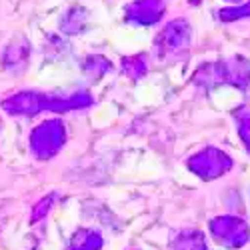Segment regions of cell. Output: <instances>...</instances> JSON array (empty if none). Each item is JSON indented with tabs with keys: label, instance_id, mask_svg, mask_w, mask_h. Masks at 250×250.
I'll return each mask as SVG.
<instances>
[{
	"label": "cell",
	"instance_id": "cell-5",
	"mask_svg": "<svg viewBox=\"0 0 250 250\" xmlns=\"http://www.w3.org/2000/svg\"><path fill=\"white\" fill-rule=\"evenodd\" d=\"M130 16L140 24H150L154 20H158V16L162 14V4L160 0H140L132 8H128Z\"/></svg>",
	"mask_w": 250,
	"mask_h": 250
},
{
	"label": "cell",
	"instance_id": "cell-8",
	"mask_svg": "<svg viewBox=\"0 0 250 250\" xmlns=\"http://www.w3.org/2000/svg\"><path fill=\"white\" fill-rule=\"evenodd\" d=\"M172 250H208L200 232H182L172 240Z\"/></svg>",
	"mask_w": 250,
	"mask_h": 250
},
{
	"label": "cell",
	"instance_id": "cell-2",
	"mask_svg": "<svg viewBox=\"0 0 250 250\" xmlns=\"http://www.w3.org/2000/svg\"><path fill=\"white\" fill-rule=\"evenodd\" d=\"M64 142V128L58 120H48L32 132V148L38 156H50L54 154L60 144Z\"/></svg>",
	"mask_w": 250,
	"mask_h": 250
},
{
	"label": "cell",
	"instance_id": "cell-6",
	"mask_svg": "<svg viewBox=\"0 0 250 250\" xmlns=\"http://www.w3.org/2000/svg\"><path fill=\"white\" fill-rule=\"evenodd\" d=\"M186 40H188V28H184V24L174 22L162 32V36L158 38V44L164 46L166 50H176L182 44H186Z\"/></svg>",
	"mask_w": 250,
	"mask_h": 250
},
{
	"label": "cell",
	"instance_id": "cell-9",
	"mask_svg": "<svg viewBox=\"0 0 250 250\" xmlns=\"http://www.w3.org/2000/svg\"><path fill=\"white\" fill-rule=\"evenodd\" d=\"M240 134H242L244 142L248 144V148H250V120H244V122H242V126H240Z\"/></svg>",
	"mask_w": 250,
	"mask_h": 250
},
{
	"label": "cell",
	"instance_id": "cell-1",
	"mask_svg": "<svg viewBox=\"0 0 250 250\" xmlns=\"http://www.w3.org/2000/svg\"><path fill=\"white\" fill-rule=\"evenodd\" d=\"M212 236L226 248H240L248 240V226L242 218L234 216H220L210 222Z\"/></svg>",
	"mask_w": 250,
	"mask_h": 250
},
{
	"label": "cell",
	"instance_id": "cell-4",
	"mask_svg": "<svg viewBox=\"0 0 250 250\" xmlns=\"http://www.w3.org/2000/svg\"><path fill=\"white\" fill-rule=\"evenodd\" d=\"M4 108L8 112H18V114H34L38 110L46 108V96L36 94V92H22L10 98L4 104Z\"/></svg>",
	"mask_w": 250,
	"mask_h": 250
},
{
	"label": "cell",
	"instance_id": "cell-7",
	"mask_svg": "<svg viewBox=\"0 0 250 250\" xmlns=\"http://www.w3.org/2000/svg\"><path fill=\"white\" fill-rule=\"evenodd\" d=\"M102 246V236L94 230H78L70 244L68 250H100Z\"/></svg>",
	"mask_w": 250,
	"mask_h": 250
},
{
	"label": "cell",
	"instance_id": "cell-3",
	"mask_svg": "<svg viewBox=\"0 0 250 250\" xmlns=\"http://www.w3.org/2000/svg\"><path fill=\"white\" fill-rule=\"evenodd\" d=\"M188 166L202 178H214L230 168V158L218 150H206V152L190 158Z\"/></svg>",
	"mask_w": 250,
	"mask_h": 250
}]
</instances>
